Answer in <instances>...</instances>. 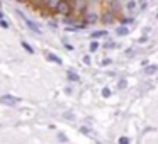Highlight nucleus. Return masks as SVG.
I'll list each match as a JSON object with an SVG mask.
<instances>
[{"label": "nucleus", "instance_id": "ddd939ff", "mask_svg": "<svg viewBox=\"0 0 158 144\" xmlns=\"http://www.w3.org/2000/svg\"><path fill=\"white\" fill-rule=\"evenodd\" d=\"M133 22V17H127V15H121V24L126 26V24H131Z\"/></svg>", "mask_w": 158, "mask_h": 144}, {"label": "nucleus", "instance_id": "423d86ee", "mask_svg": "<svg viewBox=\"0 0 158 144\" xmlns=\"http://www.w3.org/2000/svg\"><path fill=\"white\" fill-rule=\"evenodd\" d=\"M19 98H15V97L12 95H2L0 97V103H5V105H14V103H17Z\"/></svg>", "mask_w": 158, "mask_h": 144}, {"label": "nucleus", "instance_id": "f3484780", "mask_svg": "<svg viewBox=\"0 0 158 144\" xmlns=\"http://www.w3.org/2000/svg\"><path fill=\"white\" fill-rule=\"evenodd\" d=\"M131 141H129V137H126V136H121L119 137V144H129Z\"/></svg>", "mask_w": 158, "mask_h": 144}, {"label": "nucleus", "instance_id": "f257e3e1", "mask_svg": "<svg viewBox=\"0 0 158 144\" xmlns=\"http://www.w3.org/2000/svg\"><path fill=\"white\" fill-rule=\"evenodd\" d=\"M70 4H72V14H75V15L85 14L87 7H89V4L83 2V0H75V2H70Z\"/></svg>", "mask_w": 158, "mask_h": 144}, {"label": "nucleus", "instance_id": "aec40b11", "mask_svg": "<svg viewBox=\"0 0 158 144\" xmlns=\"http://www.w3.org/2000/svg\"><path fill=\"white\" fill-rule=\"evenodd\" d=\"M119 88H126V80H121L119 82Z\"/></svg>", "mask_w": 158, "mask_h": 144}, {"label": "nucleus", "instance_id": "f8f14e48", "mask_svg": "<svg viewBox=\"0 0 158 144\" xmlns=\"http://www.w3.org/2000/svg\"><path fill=\"white\" fill-rule=\"evenodd\" d=\"M21 46H22V48H24L27 53H29V54H34V49H32V48H31V46H29L26 41H21Z\"/></svg>", "mask_w": 158, "mask_h": 144}, {"label": "nucleus", "instance_id": "dca6fc26", "mask_svg": "<svg viewBox=\"0 0 158 144\" xmlns=\"http://www.w3.org/2000/svg\"><path fill=\"white\" fill-rule=\"evenodd\" d=\"M102 97H104V98H109V97H110V90L107 88V86H104V88H102Z\"/></svg>", "mask_w": 158, "mask_h": 144}, {"label": "nucleus", "instance_id": "4468645a", "mask_svg": "<svg viewBox=\"0 0 158 144\" xmlns=\"http://www.w3.org/2000/svg\"><path fill=\"white\" fill-rule=\"evenodd\" d=\"M97 49H99V42H97V41H92V42H90V53H95Z\"/></svg>", "mask_w": 158, "mask_h": 144}, {"label": "nucleus", "instance_id": "7ed1b4c3", "mask_svg": "<svg viewBox=\"0 0 158 144\" xmlns=\"http://www.w3.org/2000/svg\"><path fill=\"white\" fill-rule=\"evenodd\" d=\"M97 21H100V15H99V12H95V10H87L85 14H83V22H85L87 26H92V24H95Z\"/></svg>", "mask_w": 158, "mask_h": 144}, {"label": "nucleus", "instance_id": "39448f33", "mask_svg": "<svg viewBox=\"0 0 158 144\" xmlns=\"http://www.w3.org/2000/svg\"><path fill=\"white\" fill-rule=\"evenodd\" d=\"M100 21H102V24H112V22L116 21V14L110 12V10H106L100 15Z\"/></svg>", "mask_w": 158, "mask_h": 144}, {"label": "nucleus", "instance_id": "20e7f679", "mask_svg": "<svg viewBox=\"0 0 158 144\" xmlns=\"http://www.w3.org/2000/svg\"><path fill=\"white\" fill-rule=\"evenodd\" d=\"M17 14H19V17H21L22 21L26 22V26H27V27L31 29V31H34V32H39V31H41V29H39V26L36 24L34 21H31V19H29L27 15H24V14H22V12H17Z\"/></svg>", "mask_w": 158, "mask_h": 144}, {"label": "nucleus", "instance_id": "9d476101", "mask_svg": "<svg viewBox=\"0 0 158 144\" xmlns=\"http://www.w3.org/2000/svg\"><path fill=\"white\" fill-rule=\"evenodd\" d=\"M66 76H68L70 82H80V76L77 75L75 71H72V70H68V73H66Z\"/></svg>", "mask_w": 158, "mask_h": 144}, {"label": "nucleus", "instance_id": "1a4fd4ad", "mask_svg": "<svg viewBox=\"0 0 158 144\" xmlns=\"http://www.w3.org/2000/svg\"><path fill=\"white\" fill-rule=\"evenodd\" d=\"M116 34H117V36H127V34H129V27H126V26H121V27L116 29Z\"/></svg>", "mask_w": 158, "mask_h": 144}, {"label": "nucleus", "instance_id": "f03ea898", "mask_svg": "<svg viewBox=\"0 0 158 144\" xmlns=\"http://www.w3.org/2000/svg\"><path fill=\"white\" fill-rule=\"evenodd\" d=\"M56 14L63 15V17H68L70 14H72V4L70 2H65V0H60L58 7H56Z\"/></svg>", "mask_w": 158, "mask_h": 144}, {"label": "nucleus", "instance_id": "4be33fe9", "mask_svg": "<svg viewBox=\"0 0 158 144\" xmlns=\"http://www.w3.org/2000/svg\"><path fill=\"white\" fill-rule=\"evenodd\" d=\"M114 46H116L114 42H107V44H106V48H114Z\"/></svg>", "mask_w": 158, "mask_h": 144}, {"label": "nucleus", "instance_id": "6ab92c4d", "mask_svg": "<svg viewBox=\"0 0 158 144\" xmlns=\"http://www.w3.org/2000/svg\"><path fill=\"white\" fill-rule=\"evenodd\" d=\"M102 66H107V65H110V59L109 58H106V59H102V63H100Z\"/></svg>", "mask_w": 158, "mask_h": 144}, {"label": "nucleus", "instance_id": "412c9836", "mask_svg": "<svg viewBox=\"0 0 158 144\" xmlns=\"http://www.w3.org/2000/svg\"><path fill=\"white\" fill-rule=\"evenodd\" d=\"M83 63H85V65H90V56H85V58H83Z\"/></svg>", "mask_w": 158, "mask_h": 144}, {"label": "nucleus", "instance_id": "0eeeda50", "mask_svg": "<svg viewBox=\"0 0 158 144\" xmlns=\"http://www.w3.org/2000/svg\"><path fill=\"white\" fill-rule=\"evenodd\" d=\"M46 58L49 59V61H53V63H56V65H63V61H61V58H58V56H55L53 53H46Z\"/></svg>", "mask_w": 158, "mask_h": 144}, {"label": "nucleus", "instance_id": "9b49d317", "mask_svg": "<svg viewBox=\"0 0 158 144\" xmlns=\"http://www.w3.org/2000/svg\"><path fill=\"white\" fill-rule=\"evenodd\" d=\"M107 36V31H94L92 32V39H97V38H106Z\"/></svg>", "mask_w": 158, "mask_h": 144}, {"label": "nucleus", "instance_id": "5701e85b", "mask_svg": "<svg viewBox=\"0 0 158 144\" xmlns=\"http://www.w3.org/2000/svg\"><path fill=\"white\" fill-rule=\"evenodd\" d=\"M4 19H5V14H4L2 10H0V21H4Z\"/></svg>", "mask_w": 158, "mask_h": 144}, {"label": "nucleus", "instance_id": "6e6552de", "mask_svg": "<svg viewBox=\"0 0 158 144\" xmlns=\"http://www.w3.org/2000/svg\"><path fill=\"white\" fill-rule=\"evenodd\" d=\"M156 71H158L156 65H146V68H144V73H146V75H155Z\"/></svg>", "mask_w": 158, "mask_h": 144}, {"label": "nucleus", "instance_id": "2eb2a0df", "mask_svg": "<svg viewBox=\"0 0 158 144\" xmlns=\"http://www.w3.org/2000/svg\"><path fill=\"white\" fill-rule=\"evenodd\" d=\"M126 9H127V10H133V9H136V2H133V0L126 2Z\"/></svg>", "mask_w": 158, "mask_h": 144}, {"label": "nucleus", "instance_id": "a211bd4d", "mask_svg": "<svg viewBox=\"0 0 158 144\" xmlns=\"http://www.w3.org/2000/svg\"><path fill=\"white\" fill-rule=\"evenodd\" d=\"M0 27H2V29H9V22L5 21V19H4V21H0Z\"/></svg>", "mask_w": 158, "mask_h": 144}]
</instances>
